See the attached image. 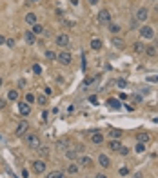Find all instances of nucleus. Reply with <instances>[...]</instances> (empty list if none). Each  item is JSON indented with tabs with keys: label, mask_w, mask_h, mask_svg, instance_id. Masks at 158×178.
I'll return each instance as SVG.
<instances>
[{
	"label": "nucleus",
	"mask_w": 158,
	"mask_h": 178,
	"mask_svg": "<svg viewBox=\"0 0 158 178\" xmlns=\"http://www.w3.org/2000/svg\"><path fill=\"white\" fill-rule=\"evenodd\" d=\"M25 144H27L31 149H40V147H42V144H40V138H38L36 135H27V138H25Z\"/></svg>",
	"instance_id": "1"
},
{
	"label": "nucleus",
	"mask_w": 158,
	"mask_h": 178,
	"mask_svg": "<svg viewBox=\"0 0 158 178\" xmlns=\"http://www.w3.org/2000/svg\"><path fill=\"white\" fill-rule=\"evenodd\" d=\"M56 60H58L62 65H69V64H71V60H73V56H71V53H69V51H62V53H58V55H56Z\"/></svg>",
	"instance_id": "2"
},
{
	"label": "nucleus",
	"mask_w": 158,
	"mask_h": 178,
	"mask_svg": "<svg viewBox=\"0 0 158 178\" xmlns=\"http://www.w3.org/2000/svg\"><path fill=\"white\" fill-rule=\"evenodd\" d=\"M98 22H100V24H107V25H109V24L113 22V16H111V13H109L107 9H102V11L98 13Z\"/></svg>",
	"instance_id": "3"
},
{
	"label": "nucleus",
	"mask_w": 158,
	"mask_h": 178,
	"mask_svg": "<svg viewBox=\"0 0 158 178\" xmlns=\"http://www.w3.org/2000/svg\"><path fill=\"white\" fill-rule=\"evenodd\" d=\"M140 36L146 40H151V38H155V29L151 25H144V27H140Z\"/></svg>",
	"instance_id": "4"
},
{
	"label": "nucleus",
	"mask_w": 158,
	"mask_h": 178,
	"mask_svg": "<svg viewBox=\"0 0 158 178\" xmlns=\"http://www.w3.org/2000/svg\"><path fill=\"white\" fill-rule=\"evenodd\" d=\"M55 40H56V44L62 45L64 49H69V47H71V42H69V36H67V35H58Z\"/></svg>",
	"instance_id": "5"
},
{
	"label": "nucleus",
	"mask_w": 158,
	"mask_h": 178,
	"mask_svg": "<svg viewBox=\"0 0 158 178\" xmlns=\"http://www.w3.org/2000/svg\"><path fill=\"white\" fill-rule=\"evenodd\" d=\"M45 162L44 160H35L33 162V173H36V175H42L44 171H45Z\"/></svg>",
	"instance_id": "6"
},
{
	"label": "nucleus",
	"mask_w": 158,
	"mask_h": 178,
	"mask_svg": "<svg viewBox=\"0 0 158 178\" xmlns=\"http://www.w3.org/2000/svg\"><path fill=\"white\" fill-rule=\"evenodd\" d=\"M27 129H29V124H27V120H22V122L16 126V129H15V135H16V136H22L24 133H27Z\"/></svg>",
	"instance_id": "7"
},
{
	"label": "nucleus",
	"mask_w": 158,
	"mask_h": 178,
	"mask_svg": "<svg viewBox=\"0 0 158 178\" xmlns=\"http://www.w3.org/2000/svg\"><path fill=\"white\" fill-rule=\"evenodd\" d=\"M147 16H149L147 7H140V9L136 11V22H146V20H147Z\"/></svg>",
	"instance_id": "8"
},
{
	"label": "nucleus",
	"mask_w": 158,
	"mask_h": 178,
	"mask_svg": "<svg viewBox=\"0 0 158 178\" xmlns=\"http://www.w3.org/2000/svg\"><path fill=\"white\" fill-rule=\"evenodd\" d=\"M18 111H20V115H22V116H29V113H31V107H29V104L22 102V104H18Z\"/></svg>",
	"instance_id": "9"
},
{
	"label": "nucleus",
	"mask_w": 158,
	"mask_h": 178,
	"mask_svg": "<svg viewBox=\"0 0 158 178\" xmlns=\"http://www.w3.org/2000/svg\"><path fill=\"white\" fill-rule=\"evenodd\" d=\"M98 164H100L102 167H109V166H111V160H109L107 155H98Z\"/></svg>",
	"instance_id": "10"
},
{
	"label": "nucleus",
	"mask_w": 158,
	"mask_h": 178,
	"mask_svg": "<svg viewBox=\"0 0 158 178\" xmlns=\"http://www.w3.org/2000/svg\"><path fill=\"white\" fill-rule=\"evenodd\" d=\"M24 38H25V42H27V44H31V45H33V44L36 42V35H35L33 31H25Z\"/></svg>",
	"instance_id": "11"
},
{
	"label": "nucleus",
	"mask_w": 158,
	"mask_h": 178,
	"mask_svg": "<svg viewBox=\"0 0 158 178\" xmlns=\"http://www.w3.org/2000/svg\"><path fill=\"white\" fill-rule=\"evenodd\" d=\"M111 44H113V45H115L116 49H124V47H126V42H124L122 38H118V36H113Z\"/></svg>",
	"instance_id": "12"
},
{
	"label": "nucleus",
	"mask_w": 158,
	"mask_h": 178,
	"mask_svg": "<svg viewBox=\"0 0 158 178\" xmlns=\"http://www.w3.org/2000/svg\"><path fill=\"white\" fill-rule=\"evenodd\" d=\"M91 142L96 144V146H100V144L104 142V135H102V133H93V135H91Z\"/></svg>",
	"instance_id": "13"
},
{
	"label": "nucleus",
	"mask_w": 158,
	"mask_h": 178,
	"mask_svg": "<svg viewBox=\"0 0 158 178\" xmlns=\"http://www.w3.org/2000/svg\"><path fill=\"white\" fill-rule=\"evenodd\" d=\"M147 56H156L158 55V47L156 45H146V51H144Z\"/></svg>",
	"instance_id": "14"
},
{
	"label": "nucleus",
	"mask_w": 158,
	"mask_h": 178,
	"mask_svg": "<svg viewBox=\"0 0 158 178\" xmlns=\"http://www.w3.org/2000/svg\"><path fill=\"white\" fill-rule=\"evenodd\" d=\"M66 158H69V160H73V162H76V160H78V155H76V149H66Z\"/></svg>",
	"instance_id": "15"
},
{
	"label": "nucleus",
	"mask_w": 158,
	"mask_h": 178,
	"mask_svg": "<svg viewBox=\"0 0 158 178\" xmlns=\"http://www.w3.org/2000/svg\"><path fill=\"white\" fill-rule=\"evenodd\" d=\"M133 51L138 53V55H142V53L146 51V45H144L142 42H135V44H133Z\"/></svg>",
	"instance_id": "16"
},
{
	"label": "nucleus",
	"mask_w": 158,
	"mask_h": 178,
	"mask_svg": "<svg viewBox=\"0 0 158 178\" xmlns=\"http://www.w3.org/2000/svg\"><path fill=\"white\" fill-rule=\"evenodd\" d=\"M107 106H109L111 109H116V111H118V109L122 107V104H120V100H115V98H109V100H107Z\"/></svg>",
	"instance_id": "17"
},
{
	"label": "nucleus",
	"mask_w": 158,
	"mask_h": 178,
	"mask_svg": "<svg viewBox=\"0 0 158 178\" xmlns=\"http://www.w3.org/2000/svg\"><path fill=\"white\" fill-rule=\"evenodd\" d=\"M25 22H27L29 25L38 24V22H36V15H35V13H27V15H25Z\"/></svg>",
	"instance_id": "18"
},
{
	"label": "nucleus",
	"mask_w": 158,
	"mask_h": 178,
	"mask_svg": "<svg viewBox=\"0 0 158 178\" xmlns=\"http://www.w3.org/2000/svg\"><path fill=\"white\" fill-rule=\"evenodd\" d=\"M78 162H80V166H82V167H91V166H93V160H91L89 156H82Z\"/></svg>",
	"instance_id": "19"
},
{
	"label": "nucleus",
	"mask_w": 158,
	"mask_h": 178,
	"mask_svg": "<svg viewBox=\"0 0 158 178\" xmlns=\"http://www.w3.org/2000/svg\"><path fill=\"white\" fill-rule=\"evenodd\" d=\"M91 47H93L95 51H100V49H102V40H98V38H93V40H91Z\"/></svg>",
	"instance_id": "20"
},
{
	"label": "nucleus",
	"mask_w": 158,
	"mask_h": 178,
	"mask_svg": "<svg viewBox=\"0 0 158 178\" xmlns=\"http://www.w3.org/2000/svg\"><path fill=\"white\" fill-rule=\"evenodd\" d=\"M136 140L142 142V144H147V142H149V135H147V133H138V135H136Z\"/></svg>",
	"instance_id": "21"
},
{
	"label": "nucleus",
	"mask_w": 158,
	"mask_h": 178,
	"mask_svg": "<svg viewBox=\"0 0 158 178\" xmlns=\"http://www.w3.org/2000/svg\"><path fill=\"white\" fill-rule=\"evenodd\" d=\"M7 100H11V102L18 100V91H16V89H11V91L7 93Z\"/></svg>",
	"instance_id": "22"
},
{
	"label": "nucleus",
	"mask_w": 158,
	"mask_h": 178,
	"mask_svg": "<svg viewBox=\"0 0 158 178\" xmlns=\"http://www.w3.org/2000/svg\"><path fill=\"white\" fill-rule=\"evenodd\" d=\"M45 178H66V176H64V171H51Z\"/></svg>",
	"instance_id": "23"
},
{
	"label": "nucleus",
	"mask_w": 158,
	"mask_h": 178,
	"mask_svg": "<svg viewBox=\"0 0 158 178\" xmlns=\"http://www.w3.org/2000/svg\"><path fill=\"white\" fill-rule=\"evenodd\" d=\"M120 147H122V144H120L118 140H111V142H109V149H113V151H118Z\"/></svg>",
	"instance_id": "24"
},
{
	"label": "nucleus",
	"mask_w": 158,
	"mask_h": 178,
	"mask_svg": "<svg viewBox=\"0 0 158 178\" xmlns=\"http://www.w3.org/2000/svg\"><path fill=\"white\" fill-rule=\"evenodd\" d=\"M66 171H67V175H76V173H78V166H75V164H69Z\"/></svg>",
	"instance_id": "25"
},
{
	"label": "nucleus",
	"mask_w": 158,
	"mask_h": 178,
	"mask_svg": "<svg viewBox=\"0 0 158 178\" xmlns=\"http://www.w3.org/2000/svg\"><path fill=\"white\" fill-rule=\"evenodd\" d=\"M31 31H33L35 35H42V33H44V25H40V24H35Z\"/></svg>",
	"instance_id": "26"
},
{
	"label": "nucleus",
	"mask_w": 158,
	"mask_h": 178,
	"mask_svg": "<svg viewBox=\"0 0 158 178\" xmlns=\"http://www.w3.org/2000/svg\"><path fill=\"white\" fill-rule=\"evenodd\" d=\"M24 102H25V104H33V102H36V96H35L33 93H27L25 98H24Z\"/></svg>",
	"instance_id": "27"
},
{
	"label": "nucleus",
	"mask_w": 158,
	"mask_h": 178,
	"mask_svg": "<svg viewBox=\"0 0 158 178\" xmlns=\"http://www.w3.org/2000/svg\"><path fill=\"white\" fill-rule=\"evenodd\" d=\"M109 31H111L113 35H116V33H120V25H118V24H113V22H111V24H109Z\"/></svg>",
	"instance_id": "28"
},
{
	"label": "nucleus",
	"mask_w": 158,
	"mask_h": 178,
	"mask_svg": "<svg viewBox=\"0 0 158 178\" xmlns=\"http://www.w3.org/2000/svg\"><path fill=\"white\" fill-rule=\"evenodd\" d=\"M60 149H67V146H69V140H66V138H62V140H58V144H56Z\"/></svg>",
	"instance_id": "29"
},
{
	"label": "nucleus",
	"mask_w": 158,
	"mask_h": 178,
	"mask_svg": "<svg viewBox=\"0 0 158 178\" xmlns=\"http://www.w3.org/2000/svg\"><path fill=\"white\" fill-rule=\"evenodd\" d=\"M109 135H111V138H113V140H115V138H116V140H118V138H120V136H122V131H118V129H113V131H111V133H109Z\"/></svg>",
	"instance_id": "30"
},
{
	"label": "nucleus",
	"mask_w": 158,
	"mask_h": 178,
	"mask_svg": "<svg viewBox=\"0 0 158 178\" xmlns=\"http://www.w3.org/2000/svg\"><path fill=\"white\" fill-rule=\"evenodd\" d=\"M36 102H38L40 106H45V104H47V98H45L44 95H40V96H36Z\"/></svg>",
	"instance_id": "31"
},
{
	"label": "nucleus",
	"mask_w": 158,
	"mask_h": 178,
	"mask_svg": "<svg viewBox=\"0 0 158 178\" xmlns=\"http://www.w3.org/2000/svg\"><path fill=\"white\" fill-rule=\"evenodd\" d=\"M135 149H136V153H144V151H146V144H142V142H138Z\"/></svg>",
	"instance_id": "32"
},
{
	"label": "nucleus",
	"mask_w": 158,
	"mask_h": 178,
	"mask_svg": "<svg viewBox=\"0 0 158 178\" xmlns=\"http://www.w3.org/2000/svg\"><path fill=\"white\" fill-rule=\"evenodd\" d=\"M45 58H49V60H56V53H53V51H45Z\"/></svg>",
	"instance_id": "33"
},
{
	"label": "nucleus",
	"mask_w": 158,
	"mask_h": 178,
	"mask_svg": "<svg viewBox=\"0 0 158 178\" xmlns=\"http://www.w3.org/2000/svg\"><path fill=\"white\" fill-rule=\"evenodd\" d=\"M5 45L7 47H15V40L13 38H5Z\"/></svg>",
	"instance_id": "34"
},
{
	"label": "nucleus",
	"mask_w": 158,
	"mask_h": 178,
	"mask_svg": "<svg viewBox=\"0 0 158 178\" xmlns=\"http://www.w3.org/2000/svg\"><path fill=\"white\" fill-rule=\"evenodd\" d=\"M118 153H120V155H124V156H126V155H129V149H127V147H124V146H122V147H120V149H118Z\"/></svg>",
	"instance_id": "35"
},
{
	"label": "nucleus",
	"mask_w": 158,
	"mask_h": 178,
	"mask_svg": "<svg viewBox=\"0 0 158 178\" xmlns=\"http://www.w3.org/2000/svg\"><path fill=\"white\" fill-rule=\"evenodd\" d=\"M33 71H35L36 75H40V73H42V67H40L38 64H35V65H33Z\"/></svg>",
	"instance_id": "36"
},
{
	"label": "nucleus",
	"mask_w": 158,
	"mask_h": 178,
	"mask_svg": "<svg viewBox=\"0 0 158 178\" xmlns=\"http://www.w3.org/2000/svg\"><path fill=\"white\" fill-rule=\"evenodd\" d=\"M116 86H118V87H122V89H124V87H126V86H127V82H126V80H116Z\"/></svg>",
	"instance_id": "37"
},
{
	"label": "nucleus",
	"mask_w": 158,
	"mask_h": 178,
	"mask_svg": "<svg viewBox=\"0 0 158 178\" xmlns=\"http://www.w3.org/2000/svg\"><path fill=\"white\" fill-rule=\"evenodd\" d=\"M95 78H96V76H91V78H86V82H84V86H89L91 82H95Z\"/></svg>",
	"instance_id": "38"
},
{
	"label": "nucleus",
	"mask_w": 158,
	"mask_h": 178,
	"mask_svg": "<svg viewBox=\"0 0 158 178\" xmlns=\"http://www.w3.org/2000/svg\"><path fill=\"white\" fill-rule=\"evenodd\" d=\"M40 118H42V122H47V111H44V113L40 115Z\"/></svg>",
	"instance_id": "39"
},
{
	"label": "nucleus",
	"mask_w": 158,
	"mask_h": 178,
	"mask_svg": "<svg viewBox=\"0 0 158 178\" xmlns=\"http://www.w3.org/2000/svg\"><path fill=\"white\" fill-rule=\"evenodd\" d=\"M120 175H122V176H126V175H129V169H126V167H122V169H120Z\"/></svg>",
	"instance_id": "40"
},
{
	"label": "nucleus",
	"mask_w": 158,
	"mask_h": 178,
	"mask_svg": "<svg viewBox=\"0 0 158 178\" xmlns=\"http://www.w3.org/2000/svg\"><path fill=\"white\" fill-rule=\"evenodd\" d=\"M131 100H133V102H140V100H142V98H140V96H138V95H133V96H131Z\"/></svg>",
	"instance_id": "41"
},
{
	"label": "nucleus",
	"mask_w": 158,
	"mask_h": 178,
	"mask_svg": "<svg viewBox=\"0 0 158 178\" xmlns=\"http://www.w3.org/2000/svg\"><path fill=\"white\" fill-rule=\"evenodd\" d=\"M5 107V100L4 98H0V109H4Z\"/></svg>",
	"instance_id": "42"
},
{
	"label": "nucleus",
	"mask_w": 158,
	"mask_h": 178,
	"mask_svg": "<svg viewBox=\"0 0 158 178\" xmlns=\"http://www.w3.org/2000/svg\"><path fill=\"white\" fill-rule=\"evenodd\" d=\"M95 178H107V175H104V173H98V175H95Z\"/></svg>",
	"instance_id": "43"
},
{
	"label": "nucleus",
	"mask_w": 158,
	"mask_h": 178,
	"mask_svg": "<svg viewBox=\"0 0 158 178\" xmlns=\"http://www.w3.org/2000/svg\"><path fill=\"white\" fill-rule=\"evenodd\" d=\"M147 80H149V82H158V76H149Z\"/></svg>",
	"instance_id": "44"
},
{
	"label": "nucleus",
	"mask_w": 158,
	"mask_h": 178,
	"mask_svg": "<svg viewBox=\"0 0 158 178\" xmlns=\"http://www.w3.org/2000/svg\"><path fill=\"white\" fill-rule=\"evenodd\" d=\"M89 102L91 104H96V96H89Z\"/></svg>",
	"instance_id": "45"
},
{
	"label": "nucleus",
	"mask_w": 158,
	"mask_h": 178,
	"mask_svg": "<svg viewBox=\"0 0 158 178\" xmlns=\"http://www.w3.org/2000/svg\"><path fill=\"white\" fill-rule=\"evenodd\" d=\"M38 151H40V155H44V156L47 155V149H45V147H44V149H38Z\"/></svg>",
	"instance_id": "46"
},
{
	"label": "nucleus",
	"mask_w": 158,
	"mask_h": 178,
	"mask_svg": "<svg viewBox=\"0 0 158 178\" xmlns=\"http://www.w3.org/2000/svg\"><path fill=\"white\" fill-rule=\"evenodd\" d=\"M87 2H89V4H91V5H96V4H98V2H100V0H87Z\"/></svg>",
	"instance_id": "47"
},
{
	"label": "nucleus",
	"mask_w": 158,
	"mask_h": 178,
	"mask_svg": "<svg viewBox=\"0 0 158 178\" xmlns=\"http://www.w3.org/2000/svg\"><path fill=\"white\" fill-rule=\"evenodd\" d=\"M22 176H24V178H29V173H27V171L24 169V171H22Z\"/></svg>",
	"instance_id": "48"
},
{
	"label": "nucleus",
	"mask_w": 158,
	"mask_h": 178,
	"mask_svg": "<svg viewBox=\"0 0 158 178\" xmlns=\"http://www.w3.org/2000/svg\"><path fill=\"white\" fill-rule=\"evenodd\" d=\"M2 44H5V36H2V35H0V45H2Z\"/></svg>",
	"instance_id": "49"
},
{
	"label": "nucleus",
	"mask_w": 158,
	"mask_h": 178,
	"mask_svg": "<svg viewBox=\"0 0 158 178\" xmlns=\"http://www.w3.org/2000/svg\"><path fill=\"white\" fill-rule=\"evenodd\" d=\"M135 178H144V175H142V173H136V175H135Z\"/></svg>",
	"instance_id": "50"
},
{
	"label": "nucleus",
	"mask_w": 158,
	"mask_h": 178,
	"mask_svg": "<svg viewBox=\"0 0 158 178\" xmlns=\"http://www.w3.org/2000/svg\"><path fill=\"white\" fill-rule=\"evenodd\" d=\"M69 2H71L73 5H78V0H69Z\"/></svg>",
	"instance_id": "51"
},
{
	"label": "nucleus",
	"mask_w": 158,
	"mask_h": 178,
	"mask_svg": "<svg viewBox=\"0 0 158 178\" xmlns=\"http://www.w3.org/2000/svg\"><path fill=\"white\" fill-rule=\"evenodd\" d=\"M27 2H29V4H38L40 0H27Z\"/></svg>",
	"instance_id": "52"
},
{
	"label": "nucleus",
	"mask_w": 158,
	"mask_h": 178,
	"mask_svg": "<svg viewBox=\"0 0 158 178\" xmlns=\"http://www.w3.org/2000/svg\"><path fill=\"white\" fill-rule=\"evenodd\" d=\"M2 84H4V80H2V78H0V87H2Z\"/></svg>",
	"instance_id": "53"
},
{
	"label": "nucleus",
	"mask_w": 158,
	"mask_h": 178,
	"mask_svg": "<svg viewBox=\"0 0 158 178\" xmlns=\"http://www.w3.org/2000/svg\"><path fill=\"white\" fill-rule=\"evenodd\" d=\"M151 2H158V0H151Z\"/></svg>",
	"instance_id": "54"
}]
</instances>
